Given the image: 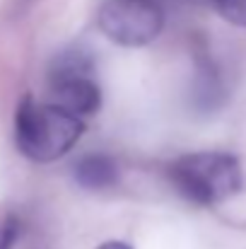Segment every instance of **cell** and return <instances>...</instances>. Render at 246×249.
<instances>
[{
    "label": "cell",
    "instance_id": "52a82bcc",
    "mask_svg": "<svg viewBox=\"0 0 246 249\" xmlns=\"http://www.w3.org/2000/svg\"><path fill=\"white\" fill-rule=\"evenodd\" d=\"M196 104L200 109H215L222 97H225V89H222V83L213 68V63H200L198 66V78H196Z\"/></svg>",
    "mask_w": 246,
    "mask_h": 249
},
{
    "label": "cell",
    "instance_id": "277c9868",
    "mask_svg": "<svg viewBox=\"0 0 246 249\" xmlns=\"http://www.w3.org/2000/svg\"><path fill=\"white\" fill-rule=\"evenodd\" d=\"M49 94L51 104L75 114V116H89L101 107V92L94 83V75H80V78H61L49 80Z\"/></svg>",
    "mask_w": 246,
    "mask_h": 249
},
{
    "label": "cell",
    "instance_id": "7a4b0ae2",
    "mask_svg": "<svg viewBox=\"0 0 246 249\" xmlns=\"http://www.w3.org/2000/svg\"><path fill=\"white\" fill-rule=\"evenodd\" d=\"M176 191L196 206H217L244 186L242 165L230 153H191L169 165Z\"/></svg>",
    "mask_w": 246,
    "mask_h": 249
},
{
    "label": "cell",
    "instance_id": "ba28073f",
    "mask_svg": "<svg viewBox=\"0 0 246 249\" xmlns=\"http://www.w3.org/2000/svg\"><path fill=\"white\" fill-rule=\"evenodd\" d=\"M213 2L227 22L246 27V0H213Z\"/></svg>",
    "mask_w": 246,
    "mask_h": 249
},
{
    "label": "cell",
    "instance_id": "5b68a950",
    "mask_svg": "<svg viewBox=\"0 0 246 249\" xmlns=\"http://www.w3.org/2000/svg\"><path fill=\"white\" fill-rule=\"evenodd\" d=\"M73 174L80 186L92 189V191L111 189L118 181V167L104 153H92V155L80 158L73 167Z\"/></svg>",
    "mask_w": 246,
    "mask_h": 249
},
{
    "label": "cell",
    "instance_id": "8992f818",
    "mask_svg": "<svg viewBox=\"0 0 246 249\" xmlns=\"http://www.w3.org/2000/svg\"><path fill=\"white\" fill-rule=\"evenodd\" d=\"M94 75V58L84 49H66L49 66V80Z\"/></svg>",
    "mask_w": 246,
    "mask_h": 249
},
{
    "label": "cell",
    "instance_id": "9c48e42d",
    "mask_svg": "<svg viewBox=\"0 0 246 249\" xmlns=\"http://www.w3.org/2000/svg\"><path fill=\"white\" fill-rule=\"evenodd\" d=\"M15 237H17V223L10 218L2 225V230H0V249H10V245L15 242Z\"/></svg>",
    "mask_w": 246,
    "mask_h": 249
},
{
    "label": "cell",
    "instance_id": "30bf717a",
    "mask_svg": "<svg viewBox=\"0 0 246 249\" xmlns=\"http://www.w3.org/2000/svg\"><path fill=\"white\" fill-rule=\"evenodd\" d=\"M99 249H133L131 245H126V242H118V240H111V242H104Z\"/></svg>",
    "mask_w": 246,
    "mask_h": 249
},
{
    "label": "cell",
    "instance_id": "6da1fadb",
    "mask_svg": "<svg viewBox=\"0 0 246 249\" xmlns=\"http://www.w3.org/2000/svg\"><path fill=\"white\" fill-rule=\"evenodd\" d=\"M84 124L51 102L41 104L24 97L15 114V143L19 153L34 162H53L80 141Z\"/></svg>",
    "mask_w": 246,
    "mask_h": 249
},
{
    "label": "cell",
    "instance_id": "3957f363",
    "mask_svg": "<svg viewBox=\"0 0 246 249\" xmlns=\"http://www.w3.org/2000/svg\"><path fill=\"white\" fill-rule=\"evenodd\" d=\"M164 12L157 0H104L99 29L121 46H145L160 36Z\"/></svg>",
    "mask_w": 246,
    "mask_h": 249
}]
</instances>
